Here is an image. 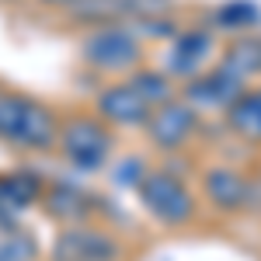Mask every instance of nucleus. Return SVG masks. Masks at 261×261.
<instances>
[{"label": "nucleus", "instance_id": "3", "mask_svg": "<svg viewBox=\"0 0 261 261\" xmlns=\"http://www.w3.org/2000/svg\"><path fill=\"white\" fill-rule=\"evenodd\" d=\"M81 60L98 73H133L143 66L140 35L129 24H94L81 39Z\"/></svg>", "mask_w": 261, "mask_h": 261}, {"label": "nucleus", "instance_id": "16", "mask_svg": "<svg viewBox=\"0 0 261 261\" xmlns=\"http://www.w3.org/2000/svg\"><path fill=\"white\" fill-rule=\"evenodd\" d=\"M125 81L133 84V87H136L146 101H150V108H157V105H164V101H171V98H178V94H174V84H171V73L150 70V66L133 70Z\"/></svg>", "mask_w": 261, "mask_h": 261}, {"label": "nucleus", "instance_id": "19", "mask_svg": "<svg viewBox=\"0 0 261 261\" xmlns=\"http://www.w3.org/2000/svg\"><path fill=\"white\" fill-rule=\"evenodd\" d=\"M39 4H42V7H66V11H70L77 0H39Z\"/></svg>", "mask_w": 261, "mask_h": 261}, {"label": "nucleus", "instance_id": "4", "mask_svg": "<svg viewBox=\"0 0 261 261\" xmlns=\"http://www.w3.org/2000/svg\"><path fill=\"white\" fill-rule=\"evenodd\" d=\"M56 146H60L63 161L73 164L77 171H98L112 157L115 136H112V125L98 115H66L60 119Z\"/></svg>", "mask_w": 261, "mask_h": 261}, {"label": "nucleus", "instance_id": "2", "mask_svg": "<svg viewBox=\"0 0 261 261\" xmlns=\"http://www.w3.org/2000/svg\"><path fill=\"white\" fill-rule=\"evenodd\" d=\"M136 195H140L146 216L167 230H181L199 216V202H195L192 185L181 174H174L171 167H150L136 185Z\"/></svg>", "mask_w": 261, "mask_h": 261}, {"label": "nucleus", "instance_id": "12", "mask_svg": "<svg viewBox=\"0 0 261 261\" xmlns=\"http://www.w3.org/2000/svg\"><path fill=\"white\" fill-rule=\"evenodd\" d=\"M220 66L244 84L258 81L261 77V35L244 32L237 39H230L226 49H223V56H220Z\"/></svg>", "mask_w": 261, "mask_h": 261}, {"label": "nucleus", "instance_id": "6", "mask_svg": "<svg viewBox=\"0 0 261 261\" xmlns=\"http://www.w3.org/2000/svg\"><path fill=\"white\" fill-rule=\"evenodd\" d=\"M53 261H122V244L108 230L73 223L53 241Z\"/></svg>", "mask_w": 261, "mask_h": 261}, {"label": "nucleus", "instance_id": "15", "mask_svg": "<svg viewBox=\"0 0 261 261\" xmlns=\"http://www.w3.org/2000/svg\"><path fill=\"white\" fill-rule=\"evenodd\" d=\"M258 7L251 0H226L213 11V32H233V35H244L258 24Z\"/></svg>", "mask_w": 261, "mask_h": 261}, {"label": "nucleus", "instance_id": "8", "mask_svg": "<svg viewBox=\"0 0 261 261\" xmlns=\"http://www.w3.org/2000/svg\"><path fill=\"white\" fill-rule=\"evenodd\" d=\"M244 91H247V84L237 81L233 73H226L220 63H216V66H209L205 73H199V77H192V81L185 84L181 98L202 115V112H226Z\"/></svg>", "mask_w": 261, "mask_h": 261}, {"label": "nucleus", "instance_id": "10", "mask_svg": "<svg viewBox=\"0 0 261 261\" xmlns=\"http://www.w3.org/2000/svg\"><path fill=\"white\" fill-rule=\"evenodd\" d=\"M202 199L220 213H241L251 205V178L230 164H213L202 171Z\"/></svg>", "mask_w": 261, "mask_h": 261}, {"label": "nucleus", "instance_id": "18", "mask_svg": "<svg viewBox=\"0 0 261 261\" xmlns=\"http://www.w3.org/2000/svg\"><path fill=\"white\" fill-rule=\"evenodd\" d=\"M247 209H261V174L251 178V205Z\"/></svg>", "mask_w": 261, "mask_h": 261}, {"label": "nucleus", "instance_id": "1", "mask_svg": "<svg viewBox=\"0 0 261 261\" xmlns=\"http://www.w3.org/2000/svg\"><path fill=\"white\" fill-rule=\"evenodd\" d=\"M60 140V115L53 105L24 91L0 87V143L28 153H45Z\"/></svg>", "mask_w": 261, "mask_h": 261}, {"label": "nucleus", "instance_id": "13", "mask_svg": "<svg viewBox=\"0 0 261 261\" xmlns=\"http://www.w3.org/2000/svg\"><path fill=\"white\" fill-rule=\"evenodd\" d=\"M45 213L53 220H60L63 226H73V223H87L91 216V195L77 188V185H66V181H56L49 185L45 192Z\"/></svg>", "mask_w": 261, "mask_h": 261}, {"label": "nucleus", "instance_id": "14", "mask_svg": "<svg viewBox=\"0 0 261 261\" xmlns=\"http://www.w3.org/2000/svg\"><path fill=\"white\" fill-rule=\"evenodd\" d=\"M45 195L42 181L28 171H14V174H0V205L4 209H24L32 202Z\"/></svg>", "mask_w": 261, "mask_h": 261}, {"label": "nucleus", "instance_id": "5", "mask_svg": "<svg viewBox=\"0 0 261 261\" xmlns=\"http://www.w3.org/2000/svg\"><path fill=\"white\" fill-rule=\"evenodd\" d=\"M146 140L150 146H157L164 153H178L199 133V112L188 105L185 98H171L153 108V115L146 119Z\"/></svg>", "mask_w": 261, "mask_h": 261}, {"label": "nucleus", "instance_id": "9", "mask_svg": "<svg viewBox=\"0 0 261 261\" xmlns=\"http://www.w3.org/2000/svg\"><path fill=\"white\" fill-rule=\"evenodd\" d=\"M94 115L105 119L108 125H119V129H140L153 115V108H150V101L143 98L133 84L122 81V84H108V87L98 91Z\"/></svg>", "mask_w": 261, "mask_h": 261}, {"label": "nucleus", "instance_id": "11", "mask_svg": "<svg viewBox=\"0 0 261 261\" xmlns=\"http://www.w3.org/2000/svg\"><path fill=\"white\" fill-rule=\"evenodd\" d=\"M223 122L241 143L261 146V87H247L241 98L223 112Z\"/></svg>", "mask_w": 261, "mask_h": 261}, {"label": "nucleus", "instance_id": "17", "mask_svg": "<svg viewBox=\"0 0 261 261\" xmlns=\"http://www.w3.org/2000/svg\"><path fill=\"white\" fill-rule=\"evenodd\" d=\"M39 247L32 241V233L11 226H0V261H35Z\"/></svg>", "mask_w": 261, "mask_h": 261}, {"label": "nucleus", "instance_id": "7", "mask_svg": "<svg viewBox=\"0 0 261 261\" xmlns=\"http://www.w3.org/2000/svg\"><path fill=\"white\" fill-rule=\"evenodd\" d=\"M216 53V32L195 24V28H185L174 35L171 49H167V73L181 77V81H192L209 70V60Z\"/></svg>", "mask_w": 261, "mask_h": 261}]
</instances>
